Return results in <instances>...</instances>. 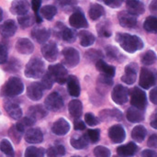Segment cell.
<instances>
[{"instance_id":"44dd1931","label":"cell","mask_w":157,"mask_h":157,"mask_svg":"<svg viewBox=\"0 0 157 157\" xmlns=\"http://www.w3.org/2000/svg\"><path fill=\"white\" fill-rule=\"evenodd\" d=\"M17 29V27L15 20L8 19L0 25V34L5 38H9V37H12L16 33Z\"/></svg>"},{"instance_id":"f546056e","label":"cell","mask_w":157,"mask_h":157,"mask_svg":"<svg viewBox=\"0 0 157 157\" xmlns=\"http://www.w3.org/2000/svg\"><path fill=\"white\" fill-rule=\"evenodd\" d=\"M79 39L80 43L83 47H88L94 44L96 40V37L87 30H81L79 32Z\"/></svg>"},{"instance_id":"8fae6325","label":"cell","mask_w":157,"mask_h":157,"mask_svg":"<svg viewBox=\"0 0 157 157\" xmlns=\"http://www.w3.org/2000/svg\"><path fill=\"white\" fill-rule=\"evenodd\" d=\"M109 137L114 144H121L125 140L126 132L121 125H113L109 130Z\"/></svg>"},{"instance_id":"ee69618b","label":"cell","mask_w":157,"mask_h":157,"mask_svg":"<svg viewBox=\"0 0 157 157\" xmlns=\"http://www.w3.org/2000/svg\"><path fill=\"white\" fill-rule=\"evenodd\" d=\"M8 135L10 137V139L15 143V144H18L21 140V136H22V132L16 127V125L12 126L9 131H8Z\"/></svg>"},{"instance_id":"603a6c76","label":"cell","mask_w":157,"mask_h":157,"mask_svg":"<svg viewBox=\"0 0 157 157\" xmlns=\"http://www.w3.org/2000/svg\"><path fill=\"white\" fill-rule=\"evenodd\" d=\"M31 36L32 38L39 43H45L50 36H51V32L50 30H48L47 29L45 28H35L32 29L31 31Z\"/></svg>"},{"instance_id":"ba28073f","label":"cell","mask_w":157,"mask_h":157,"mask_svg":"<svg viewBox=\"0 0 157 157\" xmlns=\"http://www.w3.org/2000/svg\"><path fill=\"white\" fill-rule=\"evenodd\" d=\"M63 55L64 58V63L69 67H75L80 61L79 52L76 49L67 47L63 50Z\"/></svg>"},{"instance_id":"d6986e66","label":"cell","mask_w":157,"mask_h":157,"mask_svg":"<svg viewBox=\"0 0 157 157\" xmlns=\"http://www.w3.org/2000/svg\"><path fill=\"white\" fill-rule=\"evenodd\" d=\"M29 4L28 1H25V0L13 1L11 4V7H10L11 12L14 15H18L19 17L27 15V13L29 12Z\"/></svg>"},{"instance_id":"7c38bea8","label":"cell","mask_w":157,"mask_h":157,"mask_svg":"<svg viewBox=\"0 0 157 157\" xmlns=\"http://www.w3.org/2000/svg\"><path fill=\"white\" fill-rule=\"evenodd\" d=\"M69 23L75 29H85L88 27L87 20L81 11L74 12L69 18Z\"/></svg>"},{"instance_id":"7402d4cb","label":"cell","mask_w":157,"mask_h":157,"mask_svg":"<svg viewBox=\"0 0 157 157\" xmlns=\"http://www.w3.org/2000/svg\"><path fill=\"white\" fill-rule=\"evenodd\" d=\"M47 116V109L41 105H36L29 107L28 110V117L32 119L34 121L41 120Z\"/></svg>"},{"instance_id":"9c48e42d","label":"cell","mask_w":157,"mask_h":157,"mask_svg":"<svg viewBox=\"0 0 157 157\" xmlns=\"http://www.w3.org/2000/svg\"><path fill=\"white\" fill-rule=\"evenodd\" d=\"M128 97H129V91L128 89L121 86V85H118L116 86L111 93V98L112 100L118 104V105H123L128 101Z\"/></svg>"},{"instance_id":"e0dca14e","label":"cell","mask_w":157,"mask_h":157,"mask_svg":"<svg viewBox=\"0 0 157 157\" xmlns=\"http://www.w3.org/2000/svg\"><path fill=\"white\" fill-rule=\"evenodd\" d=\"M25 140L29 144H40L43 141V133L39 128H30L25 133Z\"/></svg>"},{"instance_id":"484cf974","label":"cell","mask_w":157,"mask_h":157,"mask_svg":"<svg viewBox=\"0 0 157 157\" xmlns=\"http://www.w3.org/2000/svg\"><path fill=\"white\" fill-rule=\"evenodd\" d=\"M137 152V145L134 143H129L118 147L117 154L121 157H132Z\"/></svg>"},{"instance_id":"db71d44e","label":"cell","mask_w":157,"mask_h":157,"mask_svg":"<svg viewBox=\"0 0 157 157\" xmlns=\"http://www.w3.org/2000/svg\"><path fill=\"white\" fill-rule=\"evenodd\" d=\"M147 145L151 148H157V134H153L149 137Z\"/></svg>"},{"instance_id":"4316f807","label":"cell","mask_w":157,"mask_h":157,"mask_svg":"<svg viewBox=\"0 0 157 157\" xmlns=\"http://www.w3.org/2000/svg\"><path fill=\"white\" fill-rule=\"evenodd\" d=\"M96 67L101 73L102 75H105V76H108L110 78H112L115 75V72H116L115 67L108 64L103 60H100L98 63H96Z\"/></svg>"},{"instance_id":"277c9868","label":"cell","mask_w":157,"mask_h":157,"mask_svg":"<svg viewBox=\"0 0 157 157\" xmlns=\"http://www.w3.org/2000/svg\"><path fill=\"white\" fill-rule=\"evenodd\" d=\"M48 73L51 75V76L54 80V82H56L60 85H63V84L67 83L69 76H68L66 68L63 64L57 63V64L50 65L48 68Z\"/></svg>"},{"instance_id":"6da1fadb","label":"cell","mask_w":157,"mask_h":157,"mask_svg":"<svg viewBox=\"0 0 157 157\" xmlns=\"http://www.w3.org/2000/svg\"><path fill=\"white\" fill-rule=\"evenodd\" d=\"M116 40L120 43L124 51L130 53H133L136 51L144 48V42L142 39L136 35H131L128 33H118L116 35Z\"/></svg>"},{"instance_id":"1f68e13d","label":"cell","mask_w":157,"mask_h":157,"mask_svg":"<svg viewBox=\"0 0 157 157\" xmlns=\"http://www.w3.org/2000/svg\"><path fill=\"white\" fill-rule=\"evenodd\" d=\"M88 142L89 141H88L86 135H82V136H78V137H73L70 141V144L75 149L82 150L87 146Z\"/></svg>"},{"instance_id":"f1b7e54d","label":"cell","mask_w":157,"mask_h":157,"mask_svg":"<svg viewBox=\"0 0 157 157\" xmlns=\"http://www.w3.org/2000/svg\"><path fill=\"white\" fill-rule=\"evenodd\" d=\"M68 109H69V113L70 115L75 118V119H79L82 115V111H83V105L81 103L80 100L78 99H74L72 100L69 105H68Z\"/></svg>"},{"instance_id":"f6af8a7d","label":"cell","mask_w":157,"mask_h":157,"mask_svg":"<svg viewBox=\"0 0 157 157\" xmlns=\"http://www.w3.org/2000/svg\"><path fill=\"white\" fill-rule=\"evenodd\" d=\"M53 83H54V80L52 79L51 75L49 73L44 74V75L41 78V82H40V85L43 87V89H47V90L51 89L53 86Z\"/></svg>"},{"instance_id":"6f0895ef","label":"cell","mask_w":157,"mask_h":157,"mask_svg":"<svg viewBox=\"0 0 157 157\" xmlns=\"http://www.w3.org/2000/svg\"><path fill=\"white\" fill-rule=\"evenodd\" d=\"M150 100L152 101V103L157 105V86L151 90V92H150Z\"/></svg>"},{"instance_id":"681fc988","label":"cell","mask_w":157,"mask_h":157,"mask_svg":"<svg viewBox=\"0 0 157 157\" xmlns=\"http://www.w3.org/2000/svg\"><path fill=\"white\" fill-rule=\"evenodd\" d=\"M106 52H107L108 57L110 58V59H117V60H118V59H119V56H121V54H120L118 49L115 48V47H113V46H109V47H107Z\"/></svg>"},{"instance_id":"8d00e7d4","label":"cell","mask_w":157,"mask_h":157,"mask_svg":"<svg viewBox=\"0 0 157 157\" xmlns=\"http://www.w3.org/2000/svg\"><path fill=\"white\" fill-rule=\"evenodd\" d=\"M45 150L43 148L29 146L26 149L24 157H44Z\"/></svg>"},{"instance_id":"f5cc1de1","label":"cell","mask_w":157,"mask_h":157,"mask_svg":"<svg viewBox=\"0 0 157 157\" xmlns=\"http://www.w3.org/2000/svg\"><path fill=\"white\" fill-rule=\"evenodd\" d=\"M101 25H102V28L98 27V34H99L101 37L109 38V37L111 35V31H110V30L109 29V28H108V27H106L105 25H103V24H101Z\"/></svg>"},{"instance_id":"cb8c5ba5","label":"cell","mask_w":157,"mask_h":157,"mask_svg":"<svg viewBox=\"0 0 157 157\" xmlns=\"http://www.w3.org/2000/svg\"><path fill=\"white\" fill-rule=\"evenodd\" d=\"M126 118L130 122L138 123L144 120V110L142 109H139L134 107H131L127 110Z\"/></svg>"},{"instance_id":"ab89813d","label":"cell","mask_w":157,"mask_h":157,"mask_svg":"<svg viewBox=\"0 0 157 157\" xmlns=\"http://www.w3.org/2000/svg\"><path fill=\"white\" fill-rule=\"evenodd\" d=\"M34 123H35V121L32 119H30L29 117H25V118H22L18 121V122L16 124V127L23 133L26 129L30 128Z\"/></svg>"},{"instance_id":"d6a6232c","label":"cell","mask_w":157,"mask_h":157,"mask_svg":"<svg viewBox=\"0 0 157 157\" xmlns=\"http://www.w3.org/2000/svg\"><path fill=\"white\" fill-rule=\"evenodd\" d=\"M146 133H147L146 129L142 125H138L133 128L132 132V138L137 143H142L145 139Z\"/></svg>"},{"instance_id":"30bf717a","label":"cell","mask_w":157,"mask_h":157,"mask_svg":"<svg viewBox=\"0 0 157 157\" xmlns=\"http://www.w3.org/2000/svg\"><path fill=\"white\" fill-rule=\"evenodd\" d=\"M41 53L48 62H54L58 57V48L55 42L45 43L41 47Z\"/></svg>"},{"instance_id":"f35d334b","label":"cell","mask_w":157,"mask_h":157,"mask_svg":"<svg viewBox=\"0 0 157 157\" xmlns=\"http://www.w3.org/2000/svg\"><path fill=\"white\" fill-rule=\"evenodd\" d=\"M62 38L66 42H74L76 40V32L75 30L69 29V28H63L62 30Z\"/></svg>"},{"instance_id":"60d3db41","label":"cell","mask_w":157,"mask_h":157,"mask_svg":"<svg viewBox=\"0 0 157 157\" xmlns=\"http://www.w3.org/2000/svg\"><path fill=\"white\" fill-rule=\"evenodd\" d=\"M17 22L22 28H29V27L32 26L34 24V22H36V21H35V17L27 14V15L18 17Z\"/></svg>"},{"instance_id":"03108f58","label":"cell","mask_w":157,"mask_h":157,"mask_svg":"<svg viewBox=\"0 0 157 157\" xmlns=\"http://www.w3.org/2000/svg\"><path fill=\"white\" fill-rule=\"evenodd\" d=\"M72 157H80V156H76V155H75V156H72Z\"/></svg>"},{"instance_id":"9f6ffc18","label":"cell","mask_w":157,"mask_h":157,"mask_svg":"<svg viewBox=\"0 0 157 157\" xmlns=\"http://www.w3.org/2000/svg\"><path fill=\"white\" fill-rule=\"evenodd\" d=\"M104 3H105L106 5H108V6H109L115 8V7L120 6L122 4V1H121V0H111V1H104Z\"/></svg>"},{"instance_id":"7a4b0ae2","label":"cell","mask_w":157,"mask_h":157,"mask_svg":"<svg viewBox=\"0 0 157 157\" xmlns=\"http://www.w3.org/2000/svg\"><path fill=\"white\" fill-rule=\"evenodd\" d=\"M24 91V85L20 78L16 76H11L8 78L5 86L1 90L2 97L13 98L20 95Z\"/></svg>"},{"instance_id":"ac0fdd59","label":"cell","mask_w":157,"mask_h":157,"mask_svg":"<svg viewBox=\"0 0 157 157\" xmlns=\"http://www.w3.org/2000/svg\"><path fill=\"white\" fill-rule=\"evenodd\" d=\"M5 109L8 116L14 120H20L22 117V109L17 102L14 101H6L5 103Z\"/></svg>"},{"instance_id":"be15d7a7","label":"cell","mask_w":157,"mask_h":157,"mask_svg":"<svg viewBox=\"0 0 157 157\" xmlns=\"http://www.w3.org/2000/svg\"><path fill=\"white\" fill-rule=\"evenodd\" d=\"M35 21H36L37 23H41V22H42V18H41L40 15L35 14Z\"/></svg>"},{"instance_id":"94428289","label":"cell","mask_w":157,"mask_h":157,"mask_svg":"<svg viewBox=\"0 0 157 157\" xmlns=\"http://www.w3.org/2000/svg\"><path fill=\"white\" fill-rule=\"evenodd\" d=\"M150 11H151V13L154 15V17H156L157 16V0L153 1V2L150 4Z\"/></svg>"},{"instance_id":"e575fe53","label":"cell","mask_w":157,"mask_h":157,"mask_svg":"<svg viewBox=\"0 0 157 157\" xmlns=\"http://www.w3.org/2000/svg\"><path fill=\"white\" fill-rule=\"evenodd\" d=\"M144 28L147 32L157 33V17H148L144 23Z\"/></svg>"},{"instance_id":"74e56055","label":"cell","mask_w":157,"mask_h":157,"mask_svg":"<svg viewBox=\"0 0 157 157\" xmlns=\"http://www.w3.org/2000/svg\"><path fill=\"white\" fill-rule=\"evenodd\" d=\"M0 151L2 153H4L7 157H14V155H15V152H14V149L12 147V144L6 139H4L1 141Z\"/></svg>"},{"instance_id":"8992f818","label":"cell","mask_w":157,"mask_h":157,"mask_svg":"<svg viewBox=\"0 0 157 157\" xmlns=\"http://www.w3.org/2000/svg\"><path fill=\"white\" fill-rule=\"evenodd\" d=\"M45 107L52 111H58L63 107V99L57 92H52L45 99Z\"/></svg>"},{"instance_id":"7bdbcfd3","label":"cell","mask_w":157,"mask_h":157,"mask_svg":"<svg viewBox=\"0 0 157 157\" xmlns=\"http://www.w3.org/2000/svg\"><path fill=\"white\" fill-rule=\"evenodd\" d=\"M156 61V55L153 51H147L142 56V63L144 65H152Z\"/></svg>"},{"instance_id":"e7e4bbea","label":"cell","mask_w":157,"mask_h":157,"mask_svg":"<svg viewBox=\"0 0 157 157\" xmlns=\"http://www.w3.org/2000/svg\"><path fill=\"white\" fill-rule=\"evenodd\" d=\"M2 19H3V10L0 7V22L2 21Z\"/></svg>"},{"instance_id":"83f0119b","label":"cell","mask_w":157,"mask_h":157,"mask_svg":"<svg viewBox=\"0 0 157 157\" xmlns=\"http://www.w3.org/2000/svg\"><path fill=\"white\" fill-rule=\"evenodd\" d=\"M67 88L70 96L72 97H78L80 95V85L79 81L76 76L70 75L67 80Z\"/></svg>"},{"instance_id":"bcb514c9","label":"cell","mask_w":157,"mask_h":157,"mask_svg":"<svg viewBox=\"0 0 157 157\" xmlns=\"http://www.w3.org/2000/svg\"><path fill=\"white\" fill-rule=\"evenodd\" d=\"M86 137L88 139V141L92 144H96L99 141L100 138V131L98 129H95V130H88L86 132Z\"/></svg>"},{"instance_id":"91938a15","label":"cell","mask_w":157,"mask_h":157,"mask_svg":"<svg viewBox=\"0 0 157 157\" xmlns=\"http://www.w3.org/2000/svg\"><path fill=\"white\" fill-rule=\"evenodd\" d=\"M142 157H157V153L153 150H144L142 152Z\"/></svg>"},{"instance_id":"4dcf8cb0","label":"cell","mask_w":157,"mask_h":157,"mask_svg":"<svg viewBox=\"0 0 157 157\" xmlns=\"http://www.w3.org/2000/svg\"><path fill=\"white\" fill-rule=\"evenodd\" d=\"M104 14H105V9L101 5H99V4H92L90 6L88 15H89V17H90V18L92 20L98 19Z\"/></svg>"},{"instance_id":"2e32d148","label":"cell","mask_w":157,"mask_h":157,"mask_svg":"<svg viewBox=\"0 0 157 157\" xmlns=\"http://www.w3.org/2000/svg\"><path fill=\"white\" fill-rule=\"evenodd\" d=\"M69 131H70L69 122L63 118L57 120L52 124V132L55 135H58V136H63V135L67 134L69 132Z\"/></svg>"},{"instance_id":"d4e9b609","label":"cell","mask_w":157,"mask_h":157,"mask_svg":"<svg viewBox=\"0 0 157 157\" xmlns=\"http://www.w3.org/2000/svg\"><path fill=\"white\" fill-rule=\"evenodd\" d=\"M126 6L128 8V12L134 16L141 15L144 12V5L141 1H136V0H129L126 2Z\"/></svg>"},{"instance_id":"3957f363","label":"cell","mask_w":157,"mask_h":157,"mask_svg":"<svg viewBox=\"0 0 157 157\" xmlns=\"http://www.w3.org/2000/svg\"><path fill=\"white\" fill-rule=\"evenodd\" d=\"M44 63L40 58H32L25 67V76L28 78L38 79L44 75L45 67Z\"/></svg>"},{"instance_id":"680465c9","label":"cell","mask_w":157,"mask_h":157,"mask_svg":"<svg viewBox=\"0 0 157 157\" xmlns=\"http://www.w3.org/2000/svg\"><path fill=\"white\" fill-rule=\"evenodd\" d=\"M75 129L76 131H83L86 129V125H85V122H83L82 121H75Z\"/></svg>"},{"instance_id":"4fadbf2b","label":"cell","mask_w":157,"mask_h":157,"mask_svg":"<svg viewBox=\"0 0 157 157\" xmlns=\"http://www.w3.org/2000/svg\"><path fill=\"white\" fill-rule=\"evenodd\" d=\"M118 19L121 27L123 28H134L137 24L136 16L131 14L128 11H121L118 15Z\"/></svg>"},{"instance_id":"ffe728a7","label":"cell","mask_w":157,"mask_h":157,"mask_svg":"<svg viewBox=\"0 0 157 157\" xmlns=\"http://www.w3.org/2000/svg\"><path fill=\"white\" fill-rule=\"evenodd\" d=\"M16 49L21 54H30L34 51V45L29 39L21 38L16 42Z\"/></svg>"},{"instance_id":"b9f144b4","label":"cell","mask_w":157,"mask_h":157,"mask_svg":"<svg viewBox=\"0 0 157 157\" xmlns=\"http://www.w3.org/2000/svg\"><path fill=\"white\" fill-rule=\"evenodd\" d=\"M86 57L88 60H90V61H92L94 63H98V61L103 59V53L98 50L91 49V50H89V51H87L86 52Z\"/></svg>"},{"instance_id":"9a60e30c","label":"cell","mask_w":157,"mask_h":157,"mask_svg":"<svg viewBox=\"0 0 157 157\" xmlns=\"http://www.w3.org/2000/svg\"><path fill=\"white\" fill-rule=\"evenodd\" d=\"M27 96L33 101L40 100L43 96V87L41 86L40 83H31L27 88Z\"/></svg>"},{"instance_id":"c3c4849f","label":"cell","mask_w":157,"mask_h":157,"mask_svg":"<svg viewBox=\"0 0 157 157\" xmlns=\"http://www.w3.org/2000/svg\"><path fill=\"white\" fill-rule=\"evenodd\" d=\"M85 121L88 126H91V127L98 125L99 122L98 119L97 117H95L92 113H86L85 115Z\"/></svg>"},{"instance_id":"6125c7cd","label":"cell","mask_w":157,"mask_h":157,"mask_svg":"<svg viewBox=\"0 0 157 157\" xmlns=\"http://www.w3.org/2000/svg\"><path fill=\"white\" fill-rule=\"evenodd\" d=\"M150 124L152 126V128L157 130V111L155 112L152 117H151V121H150Z\"/></svg>"},{"instance_id":"7dc6e473","label":"cell","mask_w":157,"mask_h":157,"mask_svg":"<svg viewBox=\"0 0 157 157\" xmlns=\"http://www.w3.org/2000/svg\"><path fill=\"white\" fill-rule=\"evenodd\" d=\"M94 155L96 157H110L111 153L110 150L107 147L99 145L94 149Z\"/></svg>"},{"instance_id":"f907efd6","label":"cell","mask_w":157,"mask_h":157,"mask_svg":"<svg viewBox=\"0 0 157 157\" xmlns=\"http://www.w3.org/2000/svg\"><path fill=\"white\" fill-rule=\"evenodd\" d=\"M7 61V48L5 44L0 43V64Z\"/></svg>"},{"instance_id":"52a82bcc","label":"cell","mask_w":157,"mask_h":157,"mask_svg":"<svg viewBox=\"0 0 157 157\" xmlns=\"http://www.w3.org/2000/svg\"><path fill=\"white\" fill-rule=\"evenodd\" d=\"M155 82H156V79L152 71L144 67L141 69L140 79H139V85L141 87L144 89H149L155 86Z\"/></svg>"},{"instance_id":"836d02e7","label":"cell","mask_w":157,"mask_h":157,"mask_svg":"<svg viewBox=\"0 0 157 157\" xmlns=\"http://www.w3.org/2000/svg\"><path fill=\"white\" fill-rule=\"evenodd\" d=\"M40 12V17H44L47 20H52L57 13V8L54 6L47 5L41 7Z\"/></svg>"},{"instance_id":"5bb4252c","label":"cell","mask_w":157,"mask_h":157,"mask_svg":"<svg viewBox=\"0 0 157 157\" xmlns=\"http://www.w3.org/2000/svg\"><path fill=\"white\" fill-rule=\"evenodd\" d=\"M137 64L130 63L126 66L124 75L121 77V81L127 85H132L137 78Z\"/></svg>"},{"instance_id":"d590c367","label":"cell","mask_w":157,"mask_h":157,"mask_svg":"<svg viewBox=\"0 0 157 157\" xmlns=\"http://www.w3.org/2000/svg\"><path fill=\"white\" fill-rule=\"evenodd\" d=\"M64 155H65V148L62 144L51 146L47 150V156L48 157H63Z\"/></svg>"},{"instance_id":"11a10c76","label":"cell","mask_w":157,"mask_h":157,"mask_svg":"<svg viewBox=\"0 0 157 157\" xmlns=\"http://www.w3.org/2000/svg\"><path fill=\"white\" fill-rule=\"evenodd\" d=\"M40 6H41V1L40 0H32L31 7H32L33 11L35 12V14H38V11L40 9Z\"/></svg>"},{"instance_id":"816d5d0a","label":"cell","mask_w":157,"mask_h":157,"mask_svg":"<svg viewBox=\"0 0 157 157\" xmlns=\"http://www.w3.org/2000/svg\"><path fill=\"white\" fill-rule=\"evenodd\" d=\"M19 68H20V63L17 61V60H15V59H13L8 64H7V66L6 67V70H7V71H18L19 70Z\"/></svg>"},{"instance_id":"5b68a950","label":"cell","mask_w":157,"mask_h":157,"mask_svg":"<svg viewBox=\"0 0 157 157\" xmlns=\"http://www.w3.org/2000/svg\"><path fill=\"white\" fill-rule=\"evenodd\" d=\"M131 103L132 107L144 110L147 105V98L144 91L139 87H134L131 91Z\"/></svg>"}]
</instances>
